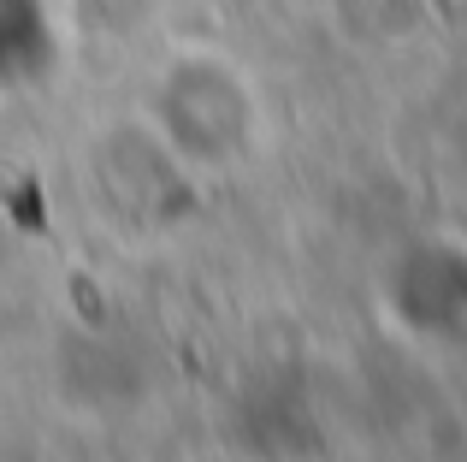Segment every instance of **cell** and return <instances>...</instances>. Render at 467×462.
<instances>
[{"mask_svg": "<svg viewBox=\"0 0 467 462\" xmlns=\"http://www.w3.org/2000/svg\"><path fill=\"white\" fill-rule=\"evenodd\" d=\"M467 278V249L450 237H420L409 249L385 255L379 267V314L390 332L414 344H456L467 338V290H450Z\"/></svg>", "mask_w": 467, "mask_h": 462, "instance_id": "7a4b0ae2", "label": "cell"}, {"mask_svg": "<svg viewBox=\"0 0 467 462\" xmlns=\"http://www.w3.org/2000/svg\"><path fill=\"white\" fill-rule=\"evenodd\" d=\"M142 131L183 178H225L261 154L266 95L249 66L219 47H178L149 83Z\"/></svg>", "mask_w": 467, "mask_h": 462, "instance_id": "6da1fadb", "label": "cell"}]
</instances>
